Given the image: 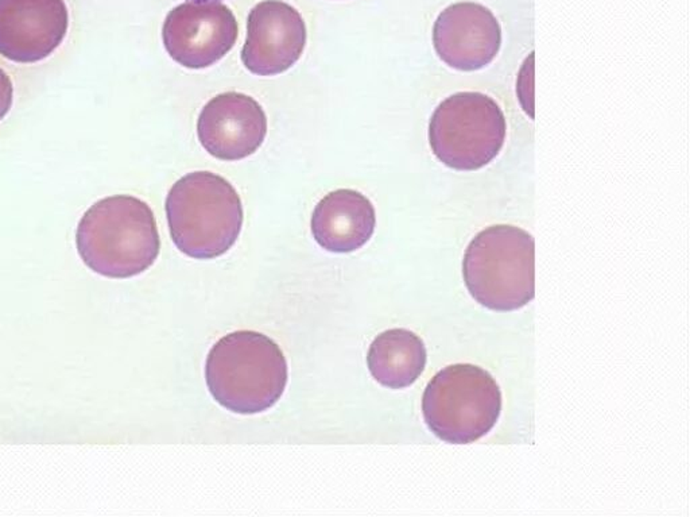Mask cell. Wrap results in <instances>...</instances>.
<instances>
[{
	"label": "cell",
	"instance_id": "14",
	"mask_svg": "<svg viewBox=\"0 0 690 517\" xmlns=\"http://www.w3.org/2000/svg\"><path fill=\"white\" fill-rule=\"evenodd\" d=\"M12 83L7 74L0 69V121L9 114L12 104Z\"/></svg>",
	"mask_w": 690,
	"mask_h": 517
},
{
	"label": "cell",
	"instance_id": "10",
	"mask_svg": "<svg viewBox=\"0 0 690 517\" xmlns=\"http://www.w3.org/2000/svg\"><path fill=\"white\" fill-rule=\"evenodd\" d=\"M266 114L254 98L225 92L209 100L197 122L200 144L215 159L239 161L265 142Z\"/></svg>",
	"mask_w": 690,
	"mask_h": 517
},
{
	"label": "cell",
	"instance_id": "11",
	"mask_svg": "<svg viewBox=\"0 0 690 517\" xmlns=\"http://www.w3.org/2000/svg\"><path fill=\"white\" fill-rule=\"evenodd\" d=\"M433 44L438 57L450 68L473 72L495 60L502 45V29L483 4L462 1L438 15Z\"/></svg>",
	"mask_w": 690,
	"mask_h": 517
},
{
	"label": "cell",
	"instance_id": "12",
	"mask_svg": "<svg viewBox=\"0 0 690 517\" xmlns=\"http://www.w3.org/2000/svg\"><path fill=\"white\" fill-rule=\"evenodd\" d=\"M375 209L357 191L338 189L315 206L312 234L315 242L330 253L356 251L372 238Z\"/></svg>",
	"mask_w": 690,
	"mask_h": 517
},
{
	"label": "cell",
	"instance_id": "7",
	"mask_svg": "<svg viewBox=\"0 0 690 517\" xmlns=\"http://www.w3.org/2000/svg\"><path fill=\"white\" fill-rule=\"evenodd\" d=\"M239 26L230 7L220 1H186L174 7L162 27L170 57L189 69H204L220 61L233 45Z\"/></svg>",
	"mask_w": 690,
	"mask_h": 517
},
{
	"label": "cell",
	"instance_id": "2",
	"mask_svg": "<svg viewBox=\"0 0 690 517\" xmlns=\"http://www.w3.org/2000/svg\"><path fill=\"white\" fill-rule=\"evenodd\" d=\"M206 385L218 404L254 415L275 406L288 383V363L279 346L263 333L235 331L212 347Z\"/></svg>",
	"mask_w": 690,
	"mask_h": 517
},
{
	"label": "cell",
	"instance_id": "5",
	"mask_svg": "<svg viewBox=\"0 0 690 517\" xmlns=\"http://www.w3.org/2000/svg\"><path fill=\"white\" fill-rule=\"evenodd\" d=\"M430 431L444 442L472 443L494 428L502 411V393L494 377L471 363L438 371L422 398Z\"/></svg>",
	"mask_w": 690,
	"mask_h": 517
},
{
	"label": "cell",
	"instance_id": "8",
	"mask_svg": "<svg viewBox=\"0 0 690 517\" xmlns=\"http://www.w3.org/2000/svg\"><path fill=\"white\" fill-rule=\"evenodd\" d=\"M305 45L303 15L285 1L265 0L248 14L243 64L258 76L283 74L301 59Z\"/></svg>",
	"mask_w": 690,
	"mask_h": 517
},
{
	"label": "cell",
	"instance_id": "6",
	"mask_svg": "<svg viewBox=\"0 0 690 517\" xmlns=\"http://www.w3.org/2000/svg\"><path fill=\"white\" fill-rule=\"evenodd\" d=\"M507 124L497 101L480 92H459L445 99L429 124L433 154L448 168L472 172L497 159Z\"/></svg>",
	"mask_w": 690,
	"mask_h": 517
},
{
	"label": "cell",
	"instance_id": "1",
	"mask_svg": "<svg viewBox=\"0 0 690 517\" xmlns=\"http://www.w3.org/2000/svg\"><path fill=\"white\" fill-rule=\"evenodd\" d=\"M76 242L85 265L109 278L143 273L161 250L153 211L143 200L126 195L106 197L86 211Z\"/></svg>",
	"mask_w": 690,
	"mask_h": 517
},
{
	"label": "cell",
	"instance_id": "13",
	"mask_svg": "<svg viewBox=\"0 0 690 517\" xmlns=\"http://www.w3.org/2000/svg\"><path fill=\"white\" fill-rule=\"evenodd\" d=\"M367 365L371 376L380 385L390 389L407 388L424 373V342L409 330H388L377 335L370 346Z\"/></svg>",
	"mask_w": 690,
	"mask_h": 517
},
{
	"label": "cell",
	"instance_id": "15",
	"mask_svg": "<svg viewBox=\"0 0 690 517\" xmlns=\"http://www.w3.org/2000/svg\"><path fill=\"white\" fill-rule=\"evenodd\" d=\"M186 1H194V3H210V1H220L221 0H186Z\"/></svg>",
	"mask_w": 690,
	"mask_h": 517
},
{
	"label": "cell",
	"instance_id": "9",
	"mask_svg": "<svg viewBox=\"0 0 690 517\" xmlns=\"http://www.w3.org/2000/svg\"><path fill=\"white\" fill-rule=\"evenodd\" d=\"M68 25L64 0H0V54L19 64L42 61L62 44Z\"/></svg>",
	"mask_w": 690,
	"mask_h": 517
},
{
	"label": "cell",
	"instance_id": "4",
	"mask_svg": "<svg viewBox=\"0 0 690 517\" xmlns=\"http://www.w3.org/2000/svg\"><path fill=\"white\" fill-rule=\"evenodd\" d=\"M464 281L473 298L494 311H515L535 296V245L527 231L497 224L467 247Z\"/></svg>",
	"mask_w": 690,
	"mask_h": 517
},
{
	"label": "cell",
	"instance_id": "3",
	"mask_svg": "<svg viewBox=\"0 0 690 517\" xmlns=\"http://www.w3.org/2000/svg\"><path fill=\"white\" fill-rule=\"evenodd\" d=\"M166 214L174 245L191 258H218L242 231L240 197L225 179L212 172L189 173L173 185Z\"/></svg>",
	"mask_w": 690,
	"mask_h": 517
}]
</instances>
